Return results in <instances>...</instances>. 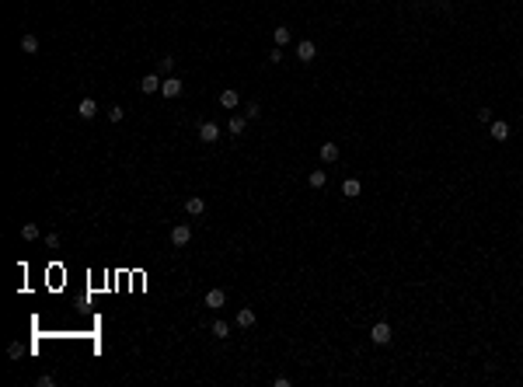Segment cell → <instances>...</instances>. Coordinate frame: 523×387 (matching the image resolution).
I'll return each instance as SVG.
<instances>
[{
    "instance_id": "1",
    "label": "cell",
    "mask_w": 523,
    "mask_h": 387,
    "mask_svg": "<svg viewBox=\"0 0 523 387\" xmlns=\"http://www.w3.org/2000/svg\"><path fill=\"white\" fill-rule=\"evenodd\" d=\"M370 342H373V346H388L391 342V325L388 321H377V325L370 328Z\"/></svg>"
},
{
    "instance_id": "2",
    "label": "cell",
    "mask_w": 523,
    "mask_h": 387,
    "mask_svg": "<svg viewBox=\"0 0 523 387\" xmlns=\"http://www.w3.org/2000/svg\"><path fill=\"white\" fill-rule=\"evenodd\" d=\"M185 91V80L181 77H164V84H161V95L164 98H178Z\"/></svg>"
},
{
    "instance_id": "3",
    "label": "cell",
    "mask_w": 523,
    "mask_h": 387,
    "mask_svg": "<svg viewBox=\"0 0 523 387\" xmlns=\"http://www.w3.org/2000/svg\"><path fill=\"white\" fill-rule=\"evenodd\" d=\"M189 241H192V227H189V223H178V227L171 231V244L174 248H185Z\"/></svg>"
},
{
    "instance_id": "4",
    "label": "cell",
    "mask_w": 523,
    "mask_h": 387,
    "mask_svg": "<svg viewBox=\"0 0 523 387\" xmlns=\"http://www.w3.org/2000/svg\"><path fill=\"white\" fill-rule=\"evenodd\" d=\"M199 140H202V143H216V140H220V126H216L213 119H206V122L199 126Z\"/></svg>"
},
{
    "instance_id": "5",
    "label": "cell",
    "mask_w": 523,
    "mask_h": 387,
    "mask_svg": "<svg viewBox=\"0 0 523 387\" xmlns=\"http://www.w3.org/2000/svg\"><path fill=\"white\" fill-rule=\"evenodd\" d=\"M161 84H164V80H161V74H147V77L140 80V91H143V95H157V91H161Z\"/></svg>"
},
{
    "instance_id": "6",
    "label": "cell",
    "mask_w": 523,
    "mask_h": 387,
    "mask_svg": "<svg viewBox=\"0 0 523 387\" xmlns=\"http://www.w3.org/2000/svg\"><path fill=\"white\" fill-rule=\"evenodd\" d=\"M237 105H241V95H237L234 87H223V91H220V108L231 112V108H237Z\"/></svg>"
},
{
    "instance_id": "7",
    "label": "cell",
    "mask_w": 523,
    "mask_h": 387,
    "mask_svg": "<svg viewBox=\"0 0 523 387\" xmlns=\"http://www.w3.org/2000/svg\"><path fill=\"white\" fill-rule=\"evenodd\" d=\"M297 56H300V63H310V59L317 56V45L310 39H304V42H297Z\"/></svg>"
},
{
    "instance_id": "8",
    "label": "cell",
    "mask_w": 523,
    "mask_h": 387,
    "mask_svg": "<svg viewBox=\"0 0 523 387\" xmlns=\"http://www.w3.org/2000/svg\"><path fill=\"white\" fill-rule=\"evenodd\" d=\"M488 129H492V140H499V143H503V140H509V122H503V119H492V122H488Z\"/></svg>"
},
{
    "instance_id": "9",
    "label": "cell",
    "mask_w": 523,
    "mask_h": 387,
    "mask_svg": "<svg viewBox=\"0 0 523 387\" xmlns=\"http://www.w3.org/2000/svg\"><path fill=\"white\" fill-rule=\"evenodd\" d=\"M185 213H189V216H202V213H206L202 195H189V199H185Z\"/></svg>"
},
{
    "instance_id": "10",
    "label": "cell",
    "mask_w": 523,
    "mask_h": 387,
    "mask_svg": "<svg viewBox=\"0 0 523 387\" xmlns=\"http://www.w3.org/2000/svg\"><path fill=\"white\" fill-rule=\"evenodd\" d=\"M317 154H321V161H325V164H335V161H338V143H335V140L321 143V150H317Z\"/></svg>"
},
{
    "instance_id": "11",
    "label": "cell",
    "mask_w": 523,
    "mask_h": 387,
    "mask_svg": "<svg viewBox=\"0 0 523 387\" xmlns=\"http://www.w3.org/2000/svg\"><path fill=\"white\" fill-rule=\"evenodd\" d=\"M77 116L80 119H95L98 116V101H95V98H84V101L77 105Z\"/></svg>"
},
{
    "instance_id": "12",
    "label": "cell",
    "mask_w": 523,
    "mask_h": 387,
    "mask_svg": "<svg viewBox=\"0 0 523 387\" xmlns=\"http://www.w3.org/2000/svg\"><path fill=\"white\" fill-rule=\"evenodd\" d=\"M223 304H227V293H223V290H210V293H206V307L220 310Z\"/></svg>"
},
{
    "instance_id": "13",
    "label": "cell",
    "mask_w": 523,
    "mask_h": 387,
    "mask_svg": "<svg viewBox=\"0 0 523 387\" xmlns=\"http://www.w3.org/2000/svg\"><path fill=\"white\" fill-rule=\"evenodd\" d=\"M234 321H237V328H252V325H255V310L252 307H241Z\"/></svg>"
},
{
    "instance_id": "14",
    "label": "cell",
    "mask_w": 523,
    "mask_h": 387,
    "mask_svg": "<svg viewBox=\"0 0 523 387\" xmlns=\"http://www.w3.org/2000/svg\"><path fill=\"white\" fill-rule=\"evenodd\" d=\"M363 192V185H359V178H346L342 181V195H349V199H356V195Z\"/></svg>"
},
{
    "instance_id": "15",
    "label": "cell",
    "mask_w": 523,
    "mask_h": 387,
    "mask_svg": "<svg viewBox=\"0 0 523 387\" xmlns=\"http://www.w3.org/2000/svg\"><path fill=\"white\" fill-rule=\"evenodd\" d=\"M325 181H328V174L321 171V168H317V171H310V178H307L310 189H325Z\"/></svg>"
},
{
    "instance_id": "16",
    "label": "cell",
    "mask_w": 523,
    "mask_h": 387,
    "mask_svg": "<svg viewBox=\"0 0 523 387\" xmlns=\"http://www.w3.org/2000/svg\"><path fill=\"white\" fill-rule=\"evenodd\" d=\"M213 335H216V338H231V325L216 317V321H213Z\"/></svg>"
},
{
    "instance_id": "17",
    "label": "cell",
    "mask_w": 523,
    "mask_h": 387,
    "mask_svg": "<svg viewBox=\"0 0 523 387\" xmlns=\"http://www.w3.org/2000/svg\"><path fill=\"white\" fill-rule=\"evenodd\" d=\"M272 39H276V45H286V42H290V28H286V25H279V28L272 32Z\"/></svg>"
},
{
    "instance_id": "18",
    "label": "cell",
    "mask_w": 523,
    "mask_h": 387,
    "mask_svg": "<svg viewBox=\"0 0 523 387\" xmlns=\"http://www.w3.org/2000/svg\"><path fill=\"white\" fill-rule=\"evenodd\" d=\"M21 49L25 53H39V39L35 35H21Z\"/></svg>"
},
{
    "instance_id": "19",
    "label": "cell",
    "mask_w": 523,
    "mask_h": 387,
    "mask_svg": "<svg viewBox=\"0 0 523 387\" xmlns=\"http://www.w3.org/2000/svg\"><path fill=\"white\" fill-rule=\"evenodd\" d=\"M244 122H248V116H234V119H231V133H234V136H241V133H244Z\"/></svg>"
},
{
    "instance_id": "20",
    "label": "cell",
    "mask_w": 523,
    "mask_h": 387,
    "mask_svg": "<svg viewBox=\"0 0 523 387\" xmlns=\"http://www.w3.org/2000/svg\"><path fill=\"white\" fill-rule=\"evenodd\" d=\"M21 237H25V241H39V227H35V223H25V227H21Z\"/></svg>"
},
{
    "instance_id": "21",
    "label": "cell",
    "mask_w": 523,
    "mask_h": 387,
    "mask_svg": "<svg viewBox=\"0 0 523 387\" xmlns=\"http://www.w3.org/2000/svg\"><path fill=\"white\" fill-rule=\"evenodd\" d=\"M108 119H112V122H122V119H126V108H122V105L108 108Z\"/></svg>"
},
{
    "instance_id": "22",
    "label": "cell",
    "mask_w": 523,
    "mask_h": 387,
    "mask_svg": "<svg viewBox=\"0 0 523 387\" xmlns=\"http://www.w3.org/2000/svg\"><path fill=\"white\" fill-rule=\"evenodd\" d=\"M174 70V56H161V74H171Z\"/></svg>"
},
{
    "instance_id": "23",
    "label": "cell",
    "mask_w": 523,
    "mask_h": 387,
    "mask_svg": "<svg viewBox=\"0 0 523 387\" xmlns=\"http://www.w3.org/2000/svg\"><path fill=\"white\" fill-rule=\"evenodd\" d=\"M244 116H248V119H258V116H262V108H258V101H252V105L244 108Z\"/></svg>"
},
{
    "instance_id": "24",
    "label": "cell",
    "mask_w": 523,
    "mask_h": 387,
    "mask_svg": "<svg viewBox=\"0 0 523 387\" xmlns=\"http://www.w3.org/2000/svg\"><path fill=\"white\" fill-rule=\"evenodd\" d=\"M46 244L49 248H59V234H46Z\"/></svg>"
},
{
    "instance_id": "25",
    "label": "cell",
    "mask_w": 523,
    "mask_h": 387,
    "mask_svg": "<svg viewBox=\"0 0 523 387\" xmlns=\"http://www.w3.org/2000/svg\"><path fill=\"white\" fill-rule=\"evenodd\" d=\"M478 119L482 122H492V108H478Z\"/></svg>"
}]
</instances>
